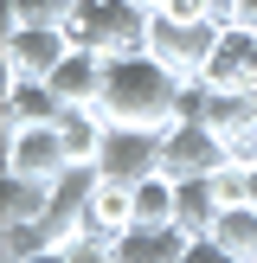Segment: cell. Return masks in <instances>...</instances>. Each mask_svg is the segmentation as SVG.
<instances>
[{"mask_svg": "<svg viewBox=\"0 0 257 263\" xmlns=\"http://www.w3.org/2000/svg\"><path fill=\"white\" fill-rule=\"evenodd\" d=\"M174 90H180V77L167 71L154 51L109 58L103 116H109V122H135V128H167V122H174Z\"/></svg>", "mask_w": 257, "mask_h": 263, "instance_id": "obj_1", "label": "cell"}, {"mask_svg": "<svg viewBox=\"0 0 257 263\" xmlns=\"http://www.w3.org/2000/svg\"><path fill=\"white\" fill-rule=\"evenodd\" d=\"M148 7H135V0H77L71 13V45L84 51H103V58H128V51H148Z\"/></svg>", "mask_w": 257, "mask_h": 263, "instance_id": "obj_2", "label": "cell"}, {"mask_svg": "<svg viewBox=\"0 0 257 263\" xmlns=\"http://www.w3.org/2000/svg\"><path fill=\"white\" fill-rule=\"evenodd\" d=\"M218 32H225V26H212V20L154 13V20H148V51H154V58H161L174 77H206V58H212Z\"/></svg>", "mask_w": 257, "mask_h": 263, "instance_id": "obj_3", "label": "cell"}, {"mask_svg": "<svg viewBox=\"0 0 257 263\" xmlns=\"http://www.w3.org/2000/svg\"><path fill=\"white\" fill-rule=\"evenodd\" d=\"M97 174L122 180V186H141L148 174H161V128H135V122H109L97 148Z\"/></svg>", "mask_w": 257, "mask_h": 263, "instance_id": "obj_4", "label": "cell"}, {"mask_svg": "<svg viewBox=\"0 0 257 263\" xmlns=\"http://www.w3.org/2000/svg\"><path fill=\"white\" fill-rule=\"evenodd\" d=\"M225 161L231 154H225V141H218L212 122H167L161 128V174L193 180V174H218Z\"/></svg>", "mask_w": 257, "mask_h": 263, "instance_id": "obj_5", "label": "cell"}, {"mask_svg": "<svg viewBox=\"0 0 257 263\" xmlns=\"http://www.w3.org/2000/svg\"><path fill=\"white\" fill-rule=\"evenodd\" d=\"M64 58H71V32L64 26H7V39H0L7 77H51Z\"/></svg>", "mask_w": 257, "mask_h": 263, "instance_id": "obj_6", "label": "cell"}, {"mask_svg": "<svg viewBox=\"0 0 257 263\" xmlns=\"http://www.w3.org/2000/svg\"><path fill=\"white\" fill-rule=\"evenodd\" d=\"M206 84L225 97H257V32L251 26H225L206 58Z\"/></svg>", "mask_w": 257, "mask_h": 263, "instance_id": "obj_7", "label": "cell"}, {"mask_svg": "<svg viewBox=\"0 0 257 263\" xmlns=\"http://www.w3.org/2000/svg\"><path fill=\"white\" fill-rule=\"evenodd\" d=\"M7 141V174H32V180H58L64 167H71V154H64V135L58 122H32V128H13Z\"/></svg>", "mask_w": 257, "mask_h": 263, "instance_id": "obj_8", "label": "cell"}, {"mask_svg": "<svg viewBox=\"0 0 257 263\" xmlns=\"http://www.w3.org/2000/svg\"><path fill=\"white\" fill-rule=\"evenodd\" d=\"M103 77H109V58L71 45V58L51 71V90H58L64 109H103Z\"/></svg>", "mask_w": 257, "mask_h": 263, "instance_id": "obj_9", "label": "cell"}, {"mask_svg": "<svg viewBox=\"0 0 257 263\" xmlns=\"http://www.w3.org/2000/svg\"><path fill=\"white\" fill-rule=\"evenodd\" d=\"M58 90L51 77H7V97H0V135L13 128H32V122H58Z\"/></svg>", "mask_w": 257, "mask_h": 263, "instance_id": "obj_10", "label": "cell"}, {"mask_svg": "<svg viewBox=\"0 0 257 263\" xmlns=\"http://www.w3.org/2000/svg\"><path fill=\"white\" fill-rule=\"evenodd\" d=\"M187 244H193V238H187L180 225H128L109 251H116V263H180Z\"/></svg>", "mask_w": 257, "mask_h": 263, "instance_id": "obj_11", "label": "cell"}, {"mask_svg": "<svg viewBox=\"0 0 257 263\" xmlns=\"http://www.w3.org/2000/svg\"><path fill=\"white\" fill-rule=\"evenodd\" d=\"M218 212H225V199H218L212 174H193V180H174V225L187 231V238H212Z\"/></svg>", "mask_w": 257, "mask_h": 263, "instance_id": "obj_12", "label": "cell"}, {"mask_svg": "<svg viewBox=\"0 0 257 263\" xmlns=\"http://www.w3.org/2000/svg\"><path fill=\"white\" fill-rule=\"evenodd\" d=\"M128 225H135V186H122V180H97L90 212H84V231H97V238H122Z\"/></svg>", "mask_w": 257, "mask_h": 263, "instance_id": "obj_13", "label": "cell"}, {"mask_svg": "<svg viewBox=\"0 0 257 263\" xmlns=\"http://www.w3.org/2000/svg\"><path fill=\"white\" fill-rule=\"evenodd\" d=\"M58 135H64V154H71V167H97V148L103 135H109V116L103 109H58Z\"/></svg>", "mask_w": 257, "mask_h": 263, "instance_id": "obj_14", "label": "cell"}, {"mask_svg": "<svg viewBox=\"0 0 257 263\" xmlns=\"http://www.w3.org/2000/svg\"><path fill=\"white\" fill-rule=\"evenodd\" d=\"M45 212H51V180H32V174H7L0 180V218L45 225Z\"/></svg>", "mask_w": 257, "mask_h": 263, "instance_id": "obj_15", "label": "cell"}, {"mask_svg": "<svg viewBox=\"0 0 257 263\" xmlns=\"http://www.w3.org/2000/svg\"><path fill=\"white\" fill-rule=\"evenodd\" d=\"M212 238L225 244L231 257L251 263V257H257V205H225V212H218V225H212Z\"/></svg>", "mask_w": 257, "mask_h": 263, "instance_id": "obj_16", "label": "cell"}, {"mask_svg": "<svg viewBox=\"0 0 257 263\" xmlns=\"http://www.w3.org/2000/svg\"><path fill=\"white\" fill-rule=\"evenodd\" d=\"M135 225H174V174H148L135 186Z\"/></svg>", "mask_w": 257, "mask_h": 263, "instance_id": "obj_17", "label": "cell"}, {"mask_svg": "<svg viewBox=\"0 0 257 263\" xmlns=\"http://www.w3.org/2000/svg\"><path fill=\"white\" fill-rule=\"evenodd\" d=\"M51 251V231L45 225H26V218H0V263H26Z\"/></svg>", "mask_w": 257, "mask_h": 263, "instance_id": "obj_18", "label": "cell"}, {"mask_svg": "<svg viewBox=\"0 0 257 263\" xmlns=\"http://www.w3.org/2000/svg\"><path fill=\"white\" fill-rule=\"evenodd\" d=\"M77 0H7V26H71Z\"/></svg>", "mask_w": 257, "mask_h": 263, "instance_id": "obj_19", "label": "cell"}, {"mask_svg": "<svg viewBox=\"0 0 257 263\" xmlns=\"http://www.w3.org/2000/svg\"><path fill=\"white\" fill-rule=\"evenodd\" d=\"M116 238H97V231H77V238H64L58 244V263H116V251H109Z\"/></svg>", "mask_w": 257, "mask_h": 263, "instance_id": "obj_20", "label": "cell"}, {"mask_svg": "<svg viewBox=\"0 0 257 263\" xmlns=\"http://www.w3.org/2000/svg\"><path fill=\"white\" fill-rule=\"evenodd\" d=\"M161 13H180V20H212V26H238V0H167Z\"/></svg>", "mask_w": 257, "mask_h": 263, "instance_id": "obj_21", "label": "cell"}, {"mask_svg": "<svg viewBox=\"0 0 257 263\" xmlns=\"http://www.w3.org/2000/svg\"><path fill=\"white\" fill-rule=\"evenodd\" d=\"M180 263H244V257H231V251H225L218 238H193V244H187V257H180Z\"/></svg>", "mask_w": 257, "mask_h": 263, "instance_id": "obj_22", "label": "cell"}, {"mask_svg": "<svg viewBox=\"0 0 257 263\" xmlns=\"http://www.w3.org/2000/svg\"><path fill=\"white\" fill-rule=\"evenodd\" d=\"M238 26H251V32H257V0H238Z\"/></svg>", "mask_w": 257, "mask_h": 263, "instance_id": "obj_23", "label": "cell"}, {"mask_svg": "<svg viewBox=\"0 0 257 263\" xmlns=\"http://www.w3.org/2000/svg\"><path fill=\"white\" fill-rule=\"evenodd\" d=\"M244 199L257 205V167H244Z\"/></svg>", "mask_w": 257, "mask_h": 263, "instance_id": "obj_24", "label": "cell"}, {"mask_svg": "<svg viewBox=\"0 0 257 263\" xmlns=\"http://www.w3.org/2000/svg\"><path fill=\"white\" fill-rule=\"evenodd\" d=\"M26 263H58V244H51V251H39V257H26Z\"/></svg>", "mask_w": 257, "mask_h": 263, "instance_id": "obj_25", "label": "cell"}, {"mask_svg": "<svg viewBox=\"0 0 257 263\" xmlns=\"http://www.w3.org/2000/svg\"><path fill=\"white\" fill-rule=\"evenodd\" d=\"M135 7H148V13H161V7H167V0H135Z\"/></svg>", "mask_w": 257, "mask_h": 263, "instance_id": "obj_26", "label": "cell"}, {"mask_svg": "<svg viewBox=\"0 0 257 263\" xmlns=\"http://www.w3.org/2000/svg\"><path fill=\"white\" fill-rule=\"evenodd\" d=\"M251 263H257V257H251Z\"/></svg>", "mask_w": 257, "mask_h": 263, "instance_id": "obj_27", "label": "cell"}]
</instances>
